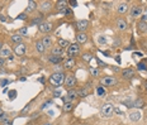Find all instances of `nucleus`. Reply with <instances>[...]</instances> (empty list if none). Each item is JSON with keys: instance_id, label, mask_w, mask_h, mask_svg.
<instances>
[{"instance_id": "obj_1", "label": "nucleus", "mask_w": 147, "mask_h": 125, "mask_svg": "<svg viewBox=\"0 0 147 125\" xmlns=\"http://www.w3.org/2000/svg\"><path fill=\"white\" fill-rule=\"evenodd\" d=\"M65 78H66V75L63 72L57 71V72H53L50 76V82L53 86H60V85H62L65 82Z\"/></svg>"}, {"instance_id": "obj_2", "label": "nucleus", "mask_w": 147, "mask_h": 125, "mask_svg": "<svg viewBox=\"0 0 147 125\" xmlns=\"http://www.w3.org/2000/svg\"><path fill=\"white\" fill-rule=\"evenodd\" d=\"M113 111H114V108L112 104H104L100 109V115L103 118H110L113 115Z\"/></svg>"}, {"instance_id": "obj_3", "label": "nucleus", "mask_w": 147, "mask_h": 125, "mask_svg": "<svg viewBox=\"0 0 147 125\" xmlns=\"http://www.w3.org/2000/svg\"><path fill=\"white\" fill-rule=\"evenodd\" d=\"M80 53V44L76 42V43H71L67 47V54L70 56V58H74L75 56Z\"/></svg>"}, {"instance_id": "obj_4", "label": "nucleus", "mask_w": 147, "mask_h": 125, "mask_svg": "<svg viewBox=\"0 0 147 125\" xmlns=\"http://www.w3.org/2000/svg\"><path fill=\"white\" fill-rule=\"evenodd\" d=\"M117 78L114 77V76H105V77L102 78V81H100V84L103 85V86L105 87H112L114 86V85H117Z\"/></svg>"}, {"instance_id": "obj_5", "label": "nucleus", "mask_w": 147, "mask_h": 125, "mask_svg": "<svg viewBox=\"0 0 147 125\" xmlns=\"http://www.w3.org/2000/svg\"><path fill=\"white\" fill-rule=\"evenodd\" d=\"M89 28V20L86 19H81L76 22V29L79 30V33H85Z\"/></svg>"}, {"instance_id": "obj_6", "label": "nucleus", "mask_w": 147, "mask_h": 125, "mask_svg": "<svg viewBox=\"0 0 147 125\" xmlns=\"http://www.w3.org/2000/svg\"><path fill=\"white\" fill-rule=\"evenodd\" d=\"M76 82H78V80H76L75 76H74V75H67L66 78H65V86H66V88L71 90V88L75 87Z\"/></svg>"}, {"instance_id": "obj_7", "label": "nucleus", "mask_w": 147, "mask_h": 125, "mask_svg": "<svg viewBox=\"0 0 147 125\" xmlns=\"http://www.w3.org/2000/svg\"><path fill=\"white\" fill-rule=\"evenodd\" d=\"M56 9L61 14H70V10L67 9V3L62 1V0H60V1L56 3Z\"/></svg>"}, {"instance_id": "obj_8", "label": "nucleus", "mask_w": 147, "mask_h": 125, "mask_svg": "<svg viewBox=\"0 0 147 125\" xmlns=\"http://www.w3.org/2000/svg\"><path fill=\"white\" fill-rule=\"evenodd\" d=\"M52 7H53V4H52L51 1H47V0H45V1H41L38 5L39 10H41V13H47V11H50Z\"/></svg>"}, {"instance_id": "obj_9", "label": "nucleus", "mask_w": 147, "mask_h": 125, "mask_svg": "<svg viewBox=\"0 0 147 125\" xmlns=\"http://www.w3.org/2000/svg\"><path fill=\"white\" fill-rule=\"evenodd\" d=\"M142 14V8L140 5H132V8L129 9V15L132 18H137Z\"/></svg>"}, {"instance_id": "obj_10", "label": "nucleus", "mask_w": 147, "mask_h": 125, "mask_svg": "<svg viewBox=\"0 0 147 125\" xmlns=\"http://www.w3.org/2000/svg\"><path fill=\"white\" fill-rule=\"evenodd\" d=\"M128 10H129V4L127 1H122L117 5V11L119 14H125Z\"/></svg>"}, {"instance_id": "obj_11", "label": "nucleus", "mask_w": 147, "mask_h": 125, "mask_svg": "<svg viewBox=\"0 0 147 125\" xmlns=\"http://www.w3.org/2000/svg\"><path fill=\"white\" fill-rule=\"evenodd\" d=\"M38 28L42 33H50L53 27H52V23H50V22H42L38 25Z\"/></svg>"}, {"instance_id": "obj_12", "label": "nucleus", "mask_w": 147, "mask_h": 125, "mask_svg": "<svg viewBox=\"0 0 147 125\" xmlns=\"http://www.w3.org/2000/svg\"><path fill=\"white\" fill-rule=\"evenodd\" d=\"M41 42H42V44L46 47V49L53 47V39H52L51 35H45V37H42Z\"/></svg>"}, {"instance_id": "obj_13", "label": "nucleus", "mask_w": 147, "mask_h": 125, "mask_svg": "<svg viewBox=\"0 0 147 125\" xmlns=\"http://www.w3.org/2000/svg\"><path fill=\"white\" fill-rule=\"evenodd\" d=\"M26 51H27V45L24 43H19L14 47V53L17 54V56H23V54L26 53Z\"/></svg>"}, {"instance_id": "obj_14", "label": "nucleus", "mask_w": 147, "mask_h": 125, "mask_svg": "<svg viewBox=\"0 0 147 125\" xmlns=\"http://www.w3.org/2000/svg\"><path fill=\"white\" fill-rule=\"evenodd\" d=\"M137 30H138V33L142 34V35L147 34V22L141 20V22L137 23Z\"/></svg>"}, {"instance_id": "obj_15", "label": "nucleus", "mask_w": 147, "mask_h": 125, "mask_svg": "<svg viewBox=\"0 0 147 125\" xmlns=\"http://www.w3.org/2000/svg\"><path fill=\"white\" fill-rule=\"evenodd\" d=\"M122 76H123V78H125V80H131V78H133L136 76V74H134V70L125 68L122 71Z\"/></svg>"}, {"instance_id": "obj_16", "label": "nucleus", "mask_w": 147, "mask_h": 125, "mask_svg": "<svg viewBox=\"0 0 147 125\" xmlns=\"http://www.w3.org/2000/svg\"><path fill=\"white\" fill-rule=\"evenodd\" d=\"M115 25H117V28L119 30H125V29H127V27H128V24H127V22H125L124 19L118 18V19L115 20Z\"/></svg>"}, {"instance_id": "obj_17", "label": "nucleus", "mask_w": 147, "mask_h": 125, "mask_svg": "<svg viewBox=\"0 0 147 125\" xmlns=\"http://www.w3.org/2000/svg\"><path fill=\"white\" fill-rule=\"evenodd\" d=\"M76 41L79 44H84L88 42V34L86 33H78L76 34Z\"/></svg>"}, {"instance_id": "obj_18", "label": "nucleus", "mask_w": 147, "mask_h": 125, "mask_svg": "<svg viewBox=\"0 0 147 125\" xmlns=\"http://www.w3.org/2000/svg\"><path fill=\"white\" fill-rule=\"evenodd\" d=\"M63 52H65V51H63L61 47H59V45H56V47H52V48H51V54H52V56L62 57Z\"/></svg>"}, {"instance_id": "obj_19", "label": "nucleus", "mask_w": 147, "mask_h": 125, "mask_svg": "<svg viewBox=\"0 0 147 125\" xmlns=\"http://www.w3.org/2000/svg\"><path fill=\"white\" fill-rule=\"evenodd\" d=\"M74 66H75V59L74 58H69V59H66L65 62H63V68L67 70V71L72 70Z\"/></svg>"}, {"instance_id": "obj_20", "label": "nucleus", "mask_w": 147, "mask_h": 125, "mask_svg": "<svg viewBox=\"0 0 147 125\" xmlns=\"http://www.w3.org/2000/svg\"><path fill=\"white\" fill-rule=\"evenodd\" d=\"M67 97H69L70 101H72V100L78 99V97H79L78 90H75V88H71V90H69V91H67Z\"/></svg>"}, {"instance_id": "obj_21", "label": "nucleus", "mask_w": 147, "mask_h": 125, "mask_svg": "<svg viewBox=\"0 0 147 125\" xmlns=\"http://www.w3.org/2000/svg\"><path fill=\"white\" fill-rule=\"evenodd\" d=\"M37 8H38V3L29 0V1H28V7H27L26 11H27V13H32V11H34Z\"/></svg>"}, {"instance_id": "obj_22", "label": "nucleus", "mask_w": 147, "mask_h": 125, "mask_svg": "<svg viewBox=\"0 0 147 125\" xmlns=\"http://www.w3.org/2000/svg\"><path fill=\"white\" fill-rule=\"evenodd\" d=\"M141 119V112L140 111H131L129 112V120L131 121H134V123H136V121H138Z\"/></svg>"}, {"instance_id": "obj_23", "label": "nucleus", "mask_w": 147, "mask_h": 125, "mask_svg": "<svg viewBox=\"0 0 147 125\" xmlns=\"http://www.w3.org/2000/svg\"><path fill=\"white\" fill-rule=\"evenodd\" d=\"M74 109V102L72 101H67V102H63V106H62V110L63 112H70Z\"/></svg>"}, {"instance_id": "obj_24", "label": "nucleus", "mask_w": 147, "mask_h": 125, "mask_svg": "<svg viewBox=\"0 0 147 125\" xmlns=\"http://www.w3.org/2000/svg\"><path fill=\"white\" fill-rule=\"evenodd\" d=\"M11 56V52L10 49H8V48H3L1 51H0V58H9V57Z\"/></svg>"}, {"instance_id": "obj_25", "label": "nucleus", "mask_w": 147, "mask_h": 125, "mask_svg": "<svg viewBox=\"0 0 147 125\" xmlns=\"http://www.w3.org/2000/svg\"><path fill=\"white\" fill-rule=\"evenodd\" d=\"M36 49L38 51V53L43 54L45 52H46V47H45L43 44H42V42H41V41H37V42H36Z\"/></svg>"}, {"instance_id": "obj_26", "label": "nucleus", "mask_w": 147, "mask_h": 125, "mask_svg": "<svg viewBox=\"0 0 147 125\" xmlns=\"http://www.w3.org/2000/svg\"><path fill=\"white\" fill-rule=\"evenodd\" d=\"M10 38H11V42H14V43H18V44L22 43V41H23V37L20 34H13Z\"/></svg>"}, {"instance_id": "obj_27", "label": "nucleus", "mask_w": 147, "mask_h": 125, "mask_svg": "<svg viewBox=\"0 0 147 125\" xmlns=\"http://www.w3.org/2000/svg\"><path fill=\"white\" fill-rule=\"evenodd\" d=\"M71 44L69 41H66V39H59V47H61L62 49H65V48H67L69 45Z\"/></svg>"}, {"instance_id": "obj_28", "label": "nucleus", "mask_w": 147, "mask_h": 125, "mask_svg": "<svg viewBox=\"0 0 147 125\" xmlns=\"http://www.w3.org/2000/svg\"><path fill=\"white\" fill-rule=\"evenodd\" d=\"M79 92V97H86L89 95V88L85 87V88H81L80 91H78Z\"/></svg>"}, {"instance_id": "obj_29", "label": "nucleus", "mask_w": 147, "mask_h": 125, "mask_svg": "<svg viewBox=\"0 0 147 125\" xmlns=\"http://www.w3.org/2000/svg\"><path fill=\"white\" fill-rule=\"evenodd\" d=\"M48 61H50L51 63H59L60 61H61V57L52 56V54H50V56H48Z\"/></svg>"}, {"instance_id": "obj_30", "label": "nucleus", "mask_w": 147, "mask_h": 125, "mask_svg": "<svg viewBox=\"0 0 147 125\" xmlns=\"http://www.w3.org/2000/svg\"><path fill=\"white\" fill-rule=\"evenodd\" d=\"M89 71H90V75L91 76H99L100 75V71L98 68H95V67H90V68H89Z\"/></svg>"}, {"instance_id": "obj_31", "label": "nucleus", "mask_w": 147, "mask_h": 125, "mask_svg": "<svg viewBox=\"0 0 147 125\" xmlns=\"http://www.w3.org/2000/svg\"><path fill=\"white\" fill-rule=\"evenodd\" d=\"M96 94L99 96H105V91H104V88L100 86V87H98V90H96Z\"/></svg>"}, {"instance_id": "obj_32", "label": "nucleus", "mask_w": 147, "mask_h": 125, "mask_svg": "<svg viewBox=\"0 0 147 125\" xmlns=\"http://www.w3.org/2000/svg\"><path fill=\"white\" fill-rule=\"evenodd\" d=\"M98 42H99L100 44H105L107 43V38L104 37V35H99V37H98Z\"/></svg>"}, {"instance_id": "obj_33", "label": "nucleus", "mask_w": 147, "mask_h": 125, "mask_svg": "<svg viewBox=\"0 0 147 125\" xmlns=\"http://www.w3.org/2000/svg\"><path fill=\"white\" fill-rule=\"evenodd\" d=\"M91 58H93V56H91L90 53H85V54H82V59H85L86 62H89Z\"/></svg>"}, {"instance_id": "obj_34", "label": "nucleus", "mask_w": 147, "mask_h": 125, "mask_svg": "<svg viewBox=\"0 0 147 125\" xmlns=\"http://www.w3.org/2000/svg\"><path fill=\"white\" fill-rule=\"evenodd\" d=\"M7 119H9L7 112H1V114H0V123H3V121L7 120Z\"/></svg>"}, {"instance_id": "obj_35", "label": "nucleus", "mask_w": 147, "mask_h": 125, "mask_svg": "<svg viewBox=\"0 0 147 125\" xmlns=\"http://www.w3.org/2000/svg\"><path fill=\"white\" fill-rule=\"evenodd\" d=\"M1 124L3 125H13V120H11V119H7V120H4Z\"/></svg>"}, {"instance_id": "obj_36", "label": "nucleus", "mask_w": 147, "mask_h": 125, "mask_svg": "<svg viewBox=\"0 0 147 125\" xmlns=\"http://www.w3.org/2000/svg\"><path fill=\"white\" fill-rule=\"evenodd\" d=\"M19 34H23V35H26L27 34V28L24 27V28H20L19 29Z\"/></svg>"}, {"instance_id": "obj_37", "label": "nucleus", "mask_w": 147, "mask_h": 125, "mask_svg": "<svg viewBox=\"0 0 147 125\" xmlns=\"http://www.w3.org/2000/svg\"><path fill=\"white\" fill-rule=\"evenodd\" d=\"M138 70H145V71H146V70H147V66L143 65V63H140V65H138Z\"/></svg>"}, {"instance_id": "obj_38", "label": "nucleus", "mask_w": 147, "mask_h": 125, "mask_svg": "<svg viewBox=\"0 0 147 125\" xmlns=\"http://www.w3.org/2000/svg\"><path fill=\"white\" fill-rule=\"evenodd\" d=\"M15 95H17V92H15V91H10V92H9V97H10V99H14Z\"/></svg>"}, {"instance_id": "obj_39", "label": "nucleus", "mask_w": 147, "mask_h": 125, "mask_svg": "<svg viewBox=\"0 0 147 125\" xmlns=\"http://www.w3.org/2000/svg\"><path fill=\"white\" fill-rule=\"evenodd\" d=\"M50 104H51V101H47L46 104H43V105H42V108H41V109H46V108H47L48 105H50Z\"/></svg>"}, {"instance_id": "obj_40", "label": "nucleus", "mask_w": 147, "mask_h": 125, "mask_svg": "<svg viewBox=\"0 0 147 125\" xmlns=\"http://www.w3.org/2000/svg\"><path fill=\"white\" fill-rule=\"evenodd\" d=\"M4 65H5V61L3 59V58H0V68H1V67L4 66Z\"/></svg>"}, {"instance_id": "obj_41", "label": "nucleus", "mask_w": 147, "mask_h": 125, "mask_svg": "<svg viewBox=\"0 0 147 125\" xmlns=\"http://www.w3.org/2000/svg\"><path fill=\"white\" fill-rule=\"evenodd\" d=\"M19 19H27V15L26 14H20L19 15Z\"/></svg>"}, {"instance_id": "obj_42", "label": "nucleus", "mask_w": 147, "mask_h": 125, "mask_svg": "<svg viewBox=\"0 0 147 125\" xmlns=\"http://www.w3.org/2000/svg\"><path fill=\"white\" fill-rule=\"evenodd\" d=\"M0 20H3V22H5V20H7V17H4V15H0Z\"/></svg>"}, {"instance_id": "obj_43", "label": "nucleus", "mask_w": 147, "mask_h": 125, "mask_svg": "<svg viewBox=\"0 0 147 125\" xmlns=\"http://www.w3.org/2000/svg\"><path fill=\"white\" fill-rule=\"evenodd\" d=\"M60 94H61L60 91H55V94H53V95H55V96H60Z\"/></svg>"}, {"instance_id": "obj_44", "label": "nucleus", "mask_w": 147, "mask_h": 125, "mask_svg": "<svg viewBox=\"0 0 147 125\" xmlns=\"http://www.w3.org/2000/svg\"><path fill=\"white\" fill-rule=\"evenodd\" d=\"M1 49H3V44L0 43V51H1Z\"/></svg>"}, {"instance_id": "obj_45", "label": "nucleus", "mask_w": 147, "mask_h": 125, "mask_svg": "<svg viewBox=\"0 0 147 125\" xmlns=\"http://www.w3.org/2000/svg\"><path fill=\"white\" fill-rule=\"evenodd\" d=\"M45 125H52V124H51V123H46Z\"/></svg>"}, {"instance_id": "obj_46", "label": "nucleus", "mask_w": 147, "mask_h": 125, "mask_svg": "<svg viewBox=\"0 0 147 125\" xmlns=\"http://www.w3.org/2000/svg\"><path fill=\"white\" fill-rule=\"evenodd\" d=\"M145 85H146V88H147V82H146V84H145Z\"/></svg>"}]
</instances>
